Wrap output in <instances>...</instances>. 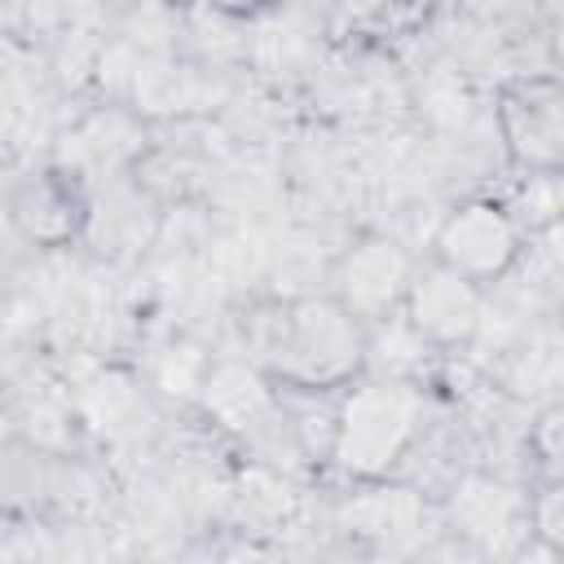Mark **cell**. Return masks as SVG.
I'll return each instance as SVG.
<instances>
[{
	"mask_svg": "<svg viewBox=\"0 0 564 564\" xmlns=\"http://www.w3.org/2000/svg\"><path fill=\"white\" fill-rule=\"evenodd\" d=\"M88 419L97 423V427H115V419H123L128 410H132V388L128 383H119V379H97L93 388H88Z\"/></svg>",
	"mask_w": 564,
	"mask_h": 564,
	"instance_id": "obj_11",
	"label": "cell"
},
{
	"mask_svg": "<svg viewBox=\"0 0 564 564\" xmlns=\"http://www.w3.org/2000/svg\"><path fill=\"white\" fill-rule=\"evenodd\" d=\"M269 361L295 388H339L366 361V330L335 300H295L273 322Z\"/></svg>",
	"mask_w": 564,
	"mask_h": 564,
	"instance_id": "obj_2",
	"label": "cell"
},
{
	"mask_svg": "<svg viewBox=\"0 0 564 564\" xmlns=\"http://www.w3.org/2000/svg\"><path fill=\"white\" fill-rule=\"evenodd\" d=\"M516 516H520L516 494L502 489V485H494V480L471 476V480H463V485L454 489V520H458L467 533H476V538H498V533H507V529L516 524Z\"/></svg>",
	"mask_w": 564,
	"mask_h": 564,
	"instance_id": "obj_9",
	"label": "cell"
},
{
	"mask_svg": "<svg viewBox=\"0 0 564 564\" xmlns=\"http://www.w3.org/2000/svg\"><path fill=\"white\" fill-rule=\"evenodd\" d=\"M410 273H414L410 251L397 238L370 234L339 256V264L330 273V286H335L330 300L344 304L357 322H388L397 313V304L405 300Z\"/></svg>",
	"mask_w": 564,
	"mask_h": 564,
	"instance_id": "obj_4",
	"label": "cell"
},
{
	"mask_svg": "<svg viewBox=\"0 0 564 564\" xmlns=\"http://www.w3.org/2000/svg\"><path fill=\"white\" fill-rule=\"evenodd\" d=\"M405 322L423 344L436 348H458L471 344L485 326V295L471 278L445 269L441 260H432L427 269L410 273L405 286Z\"/></svg>",
	"mask_w": 564,
	"mask_h": 564,
	"instance_id": "obj_5",
	"label": "cell"
},
{
	"mask_svg": "<svg viewBox=\"0 0 564 564\" xmlns=\"http://www.w3.org/2000/svg\"><path fill=\"white\" fill-rule=\"evenodd\" d=\"M212 13H225V18H251V13H264L282 0H203Z\"/></svg>",
	"mask_w": 564,
	"mask_h": 564,
	"instance_id": "obj_12",
	"label": "cell"
},
{
	"mask_svg": "<svg viewBox=\"0 0 564 564\" xmlns=\"http://www.w3.org/2000/svg\"><path fill=\"white\" fill-rule=\"evenodd\" d=\"M520 247H524V229L520 220L502 207V203H489V198H471V203H458L436 238H432V251L445 269L471 278L476 286L485 282H498L507 278V269L520 260Z\"/></svg>",
	"mask_w": 564,
	"mask_h": 564,
	"instance_id": "obj_3",
	"label": "cell"
},
{
	"mask_svg": "<svg viewBox=\"0 0 564 564\" xmlns=\"http://www.w3.org/2000/svg\"><path fill=\"white\" fill-rule=\"evenodd\" d=\"M198 397L207 405V414H216L225 427L234 432H247V427H260L269 414H273V397L264 388V379L242 366V361H220V366H207L203 383H198Z\"/></svg>",
	"mask_w": 564,
	"mask_h": 564,
	"instance_id": "obj_8",
	"label": "cell"
},
{
	"mask_svg": "<svg viewBox=\"0 0 564 564\" xmlns=\"http://www.w3.org/2000/svg\"><path fill=\"white\" fill-rule=\"evenodd\" d=\"M423 419L427 401L410 379H366L344 392L330 419V463L352 480H383L419 445Z\"/></svg>",
	"mask_w": 564,
	"mask_h": 564,
	"instance_id": "obj_1",
	"label": "cell"
},
{
	"mask_svg": "<svg viewBox=\"0 0 564 564\" xmlns=\"http://www.w3.org/2000/svg\"><path fill=\"white\" fill-rule=\"evenodd\" d=\"M348 520L370 538H401L423 524V502L410 489H375L357 507H348Z\"/></svg>",
	"mask_w": 564,
	"mask_h": 564,
	"instance_id": "obj_10",
	"label": "cell"
},
{
	"mask_svg": "<svg viewBox=\"0 0 564 564\" xmlns=\"http://www.w3.org/2000/svg\"><path fill=\"white\" fill-rule=\"evenodd\" d=\"M498 123L520 163H529L533 172H555L564 150V97L555 79L516 84L498 106Z\"/></svg>",
	"mask_w": 564,
	"mask_h": 564,
	"instance_id": "obj_7",
	"label": "cell"
},
{
	"mask_svg": "<svg viewBox=\"0 0 564 564\" xmlns=\"http://www.w3.org/2000/svg\"><path fill=\"white\" fill-rule=\"evenodd\" d=\"M9 220L35 247H66L88 220V203L75 172L66 167L26 172L9 189Z\"/></svg>",
	"mask_w": 564,
	"mask_h": 564,
	"instance_id": "obj_6",
	"label": "cell"
}]
</instances>
